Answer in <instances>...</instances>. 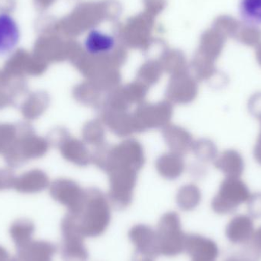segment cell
Masks as SVG:
<instances>
[{"instance_id": "cell-13", "label": "cell", "mask_w": 261, "mask_h": 261, "mask_svg": "<svg viewBox=\"0 0 261 261\" xmlns=\"http://www.w3.org/2000/svg\"><path fill=\"white\" fill-rule=\"evenodd\" d=\"M201 194L196 187H191L184 190L178 199V203L184 210H191L196 208L200 202Z\"/></svg>"}, {"instance_id": "cell-14", "label": "cell", "mask_w": 261, "mask_h": 261, "mask_svg": "<svg viewBox=\"0 0 261 261\" xmlns=\"http://www.w3.org/2000/svg\"><path fill=\"white\" fill-rule=\"evenodd\" d=\"M199 154L205 161H212L217 156V148L212 141L203 140L200 141L198 146Z\"/></svg>"}, {"instance_id": "cell-3", "label": "cell", "mask_w": 261, "mask_h": 261, "mask_svg": "<svg viewBox=\"0 0 261 261\" xmlns=\"http://www.w3.org/2000/svg\"><path fill=\"white\" fill-rule=\"evenodd\" d=\"M251 196L249 188L240 178L227 177L221 184L217 195L213 198L212 208L218 214H229L236 211Z\"/></svg>"}, {"instance_id": "cell-16", "label": "cell", "mask_w": 261, "mask_h": 261, "mask_svg": "<svg viewBox=\"0 0 261 261\" xmlns=\"http://www.w3.org/2000/svg\"><path fill=\"white\" fill-rule=\"evenodd\" d=\"M248 110L254 117L261 120V92L255 93L250 98Z\"/></svg>"}, {"instance_id": "cell-12", "label": "cell", "mask_w": 261, "mask_h": 261, "mask_svg": "<svg viewBox=\"0 0 261 261\" xmlns=\"http://www.w3.org/2000/svg\"><path fill=\"white\" fill-rule=\"evenodd\" d=\"M87 47L95 52H102L113 47L114 41L112 37L99 31H93L89 35L87 41Z\"/></svg>"}, {"instance_id": "cell-5", "label": "cell", "mask_w": 261, "mask_h": 261, "mask_svg": "<svg viewBox=\"0 0 261 261\" xmlns=\"http://www.w3.org/2000/svg\"><path fill=\"white\" fill-rule=\"evenodd\" d=\"M128 236L138 254L150 259L161 255L156 231L150 226L135 225L130 228Z\"/></svg>"}, {"instance_id": "cell-22", "label": "cell", "mask_w": 261, "mask_h": 261, "mask_svg": "<svg viewBox=\"0 0 261 261\" xmlns=\"http://www.w3.org/2000/svg\"><path fill=\"white\" fill-rule=\"evenodd\" d=\"M192 261H195V260H192Z\"/></svg>"}, {"instance_id": "cell-6", "label": "cell", "mask_w": 261, "mask_h": 261, "mask_svg": "<svg viewBox=\"0 0 261 261\" xmlns=\"http://www.w3.org/2000/svg\"><path fill=\"white\" fill-rule=\"evenodd\" d=\"M184 251L195 261H215L219 255V248L213 240L196 234H187Z\"/></svg>"}, {"instance_id": "cell-1", "label": "cell", "mask_w": 261, "mask_h": 261, "mask_svg": "<svg viewBox=\"0 0 261 261\" xmlns=\"http://www.w3.org/2000/svg\"><path fill=\"white\" fill-rule=\"evenodd\" d=\"M84 238L102 236L110 225L111 214L103 197L94 196L83 201L81 208L71 215Z\"/></svg>"}, {"instance_id": "cell-10", "label": "cell", "mask_w": 261, "mask_h": 261, "mask_svg": "<svg viewBox=\"0 0 261 261\" xmlns=\"http://www.w3.org/2000/svg\"><path fill=\"white\" fill-rule=\"evenodd\" d=\"M239 11L245 24H261V0H241Z\"/></svg>"}, {"instance_id": "cell-15", "label": "cell", "mask_w": 261, "mask_h": 261, "mask_svg": "<svg viewBox=\"0 0 261 261\" xmlns=\"http://www.w3.org/2000/svg\"><path fill=\"white\" fill-rule=\"evenodd\" d=\"M250 214L254 217H261V193H256L250 196L248 201Z\"/></svg>"}, {"instance_id": "cell-11", "label": "cell", "mask_w": 261, "mask_h": 261, "mask_svg": "<svg viewBox=\"0 0 261 261\" xmlns=\"http://www.w3.org/2000/svg\"><path fill=\"white\" fill-rule=\"evenodd\" d=\"M233 38L245 45L253 47L260 44L261 32L256 26L239 23Z\"/></svg>"}, {"instance_id": "cell-4", "label": "cell", "mask_w": 261, "mask_h": 261, "mask_svg": "<svg viewBox=\"0 0 261 261\" xmlns=\"http://www.w3.org/2000/svg\"><path fill=\"white\" fill-rule=\"evenodd\" d=\"M63 257L65 261H88L89 253L84 245V237L80 231L73 216L64 221Z\"/></svg>"}, {"instance_id": "cell-9", "label": "cell", "mask_w": 261, "mask_h": 261, "mask_svg": "<svg viewBox=\"0 0 261 261\" xmlns=\"http://www.w3.org/2000/svg\"><path fill=\"white\" fill-rule=\"evenodd\" d=\"M216 168L228 178H240L245 170V161L237 150L229 149L221 153L215 162Z\"/></svg>"}, {"instance_id": "cell-17", "label": "cell", "mask_w": 261, "mask_h": 261, "mask_svg": "<svg viewBox=\"0 0 261 261\" xmlns=\"http://www.w3.org/2000/svg\"><path fill=\"white\" fill-rule=\"evenodd\" d=\"M254 156L256 161L261 165V130L260 135H259L258 139H257L255 147H254Z\"/></svg>"}, {"instance_id": "cell-20", "label": "cell", "mask_w": 261, "mask_h": 261, "mask_svg": "<svg viewBox=\"0 0 261 261\" xmlns=\"http://www.w3.org/2000/svg\"><path fill=\"white\" fill-rule=\"evenodd\" d=\"M226 261H241V260H239V259L238 258V257H233V258L230 259V260H228Z\"/></svg>"}, {"instance_id": "cell-18", "label": "cell", "mask_w": 261, "mask_h": 261, "mask_svg": "<svg viewBox=\"0 0 261 261\" xmlns=\"http://www.w3.org/2000/svg\"><path fill=\"white\" fill-rule=\"evenodd\" d=\"M253 244L261 249V227L255 231L252 238Z\"/></svg>"}, {"instance_id": "cell-8", "label": "cell", "mask_w": 261, "mask_h": 261, "mask_svg": "<svg viewBox=\"0 0 261 261\" xmlns=\"http://www.w3.org/2000/svg\"><path fill=\"white\" fill-rule=\"evenodd\" d=\"M254 234V222L251 217L239 215L231 219L226 228V236L233 243H246Z\"/></svg>"}, {"instance_id": "cell-2", "label": "cell", "mask_w": 261, "mask_h": 261, "mask_svg": "<svg viewBox=\"0 0 261 261\" xmlns=\"http://www.w3.org/2000/svg\"><path fill=\"white\" fill-rule=\"evenodd\" d=\"M156 231L161 255L173 257L184 252L187 234L181 228L180 219L176 213L164 215Z\"/></svg>"}, {"instance_id": "cell-21", "label": "cell", "mask_w": 261, "mask_h": 261, "mask_svg": "<svg viewBox=\"0 0 261 261\" xmlns=\"http://www.w3.org/2000/svg\"><path fill=\"white\" fill-rule=\"evenodd\" d=\"M138 261H153V260H152V259L147 258V257H144V258L142 259V260H139Z\"/></svg>"}, {"instance_id": "cell-19", "label": "cell", "mask_w": 261, "mask_h": 261, "mask_svg": "<svg viewBox=\"0 0 261 261\" xmlns=\"http://www.w3.org/2000/svg\"><path fill=\"white\" fill-rule=\"evenodd\" d=\"M256 58H257V62L261 66V43L257 46L256 49Z\"/></svg>"}, {"instance_id": "cell-7", "label": "cell", "mask_w": 261, "mask_h": 261, "mask_svg": "<svg viewBox=\"0 0 261 261\" xmlns=\"http://www.w3.org/2000/svg\"><path fill=\"white\" fill-rule=\"evenodd\" d=\"M21 31L15 18L6 12L0 13V55L12 53L20 41Z\"/></svg>"}]
</instances>
